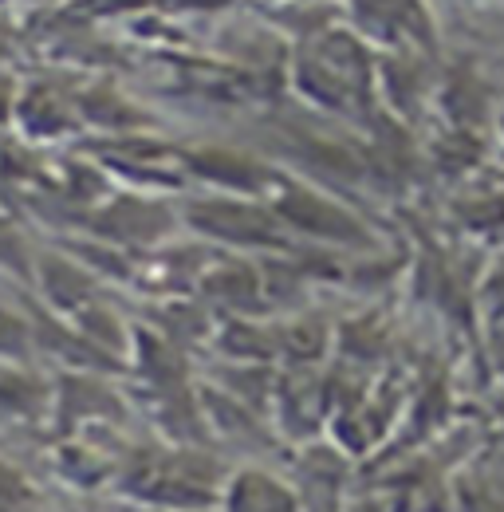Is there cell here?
I'll list each match as a JSON object with an SVG mask.
<instances>
[{"label": "cell", "instance_id": "1", "mask_svg": "<svg viewBox=\"0 0 504 512\" xmlns=\"http://www.w3.org/2000/svg\"><path fill=\"white\" fill-rule=\"evenodd\" d=\"M264 201L276 209L284 229L296 233V237H308V241H319V245H335V249H375V229L351 205H343L339 197H331L319 186L280 182L276 178V186Z\"/></svg>", "mask_w": 504, "mask_h": 512}, {"label": "cell", "instance_id": "2", "mask_svg": "<svg viewBox=\"0 0 504 512\" xmlns=\"http://www.w3.org/2000/svg\"><path fill=\"white\" fill-rule=\"evenodd\" d=\"M186 225L213 245L229 249H288V229L264 197L205 193L186 201Z\"/></svg>", "mask_w": 504, "mask_h": 512}, {"label": "cell", "instance_id": "3", "mask_svg": "<svg viewBox=\"0 0 504 512\" xmlns=\"http://www.w3.org/2000/svg\"><path fill=\"white\" fill-rule=\"evenodd\" d=\"M351 20L359 36H375L382 44L430 56L438 48L434 16L426 0H351Z\"/></svg>", "mask_w": 504, "mask_h": 512}, {"label": "cell", "instance_id": "4", "mask_svg": "<svg viewBox=\"0 0 504 512\" xmlns=\"http://www.w3.org/2000/svg\"><path fill=\"white\" fill-rule=\"evenodd\" d=\"M130 489L150 505H174V509H205L221 501V493L213 489V473L197 469L193 457H170L138 469Z\"/></svg>", "mask_w": 504, "mask_h": 512}, {"label": "cell", "instance_id": "5", "mask_svg": "<svg viewBox=\"0 0 504 512\" xmlns=\"http://www.w3.org/2000/svg\"><path fill=\"white\" fill-rule=\"evenodd\" d=\"M186 166L193 178L217 186V193H241V197H268L276 186V174L268 166H260L256 158L241 150H225V146H201L189 150Z\"/></svg>", "mask_w": 504, "mask_h": 512}, {"label": "cell", "instance_id": "6", "mask_svg": "<svg viewBox=\"0 0 504 512\" xmlns=\"http://www.w3.org/2000/svg\"><path fill=\"white\" fill-rule=\"evenodd\" d=\"M225 512H304L296 489H288L268 469H237L221 489Z\"/></svg>", "mask_w": 504, "mask_h": 512}, {"label": "cell", "instance_id": "7", "mask_svg": "<svg viewBox=\"0 0 504 512\" xmlns=\"http://www.w3.org/2000/svg\"><path fill=\"white\" fill-rule=\"evenodd\" d=\"M107 217L111 221L103 229L115 233L119 241H154L170 229V213L162 205H150V201H119Z\"/></svg>", "mask_w": 504, "mask_h": 512}, {"label": "cell", "instance_id": "8", "mask_svg": "<svg viewBox=\"0 0 504 512\" xmlns=\"http://www.w3.org/2000/svg\"><path fill=\"white\" fill-rule=\"evenodd\" d=\"M205 288H209L221 304H229V308H237V312H245V308H252V304L260 300V276L252 272L249 264L217 268V272L205 280Z\"/></svg>", "mask_w": 504, "mask_h": 512}, {"label": "cell", "instance_id": "9", "mask_svg": "<svg viewBox=\"0 0 504 512\" xmlns=\"http://www.w3.org/2000/svg\"><path fill=\"white\" fill-rule=\"evenodd\" d=\"M44 288H48V296L60 304V308H79L87 296H91V280L75 268V264H67V260H44Z\"/></svg>", "mask_w": 504, "mask_h": 512}, {"label": "cell", "instance_id": "10", "mask_svg": "<svg viewBox=\"0 0 504 512\" xmlns=\"http://www.w3.org/2000/svg\"><path fill=\"white\" fill-rule=\"evenodd\" d=\"M453 512H504V497H497L489 485L465 481L453 489Z\"/></svg>", "mask_w": 504, "mask_h": 512}, {"label": "cell", "instance_id": "11", "mask_svg": "<svg viewBox=\"0 0 504 512\" xmlns=\"http://www.w3.org/2000/svg\"><path fill=\"white\" fill-rule=\"evenodd\" d=\"M40 383H32V379H24V375H8V379H0V406L4 410H32L36 402H40Z\"/></svg>", "mask_w": 504, "mask_h": 512}, {"label": "cell", "instance_id": "12", "mask_svg": "<svg viewBox=\"0 0 504 512\" xmlns=\"http://www.w3.org/2000/svg\"><path fill=\"white\" fill-rule=\"evenodd\" d=\"M24 343H28L24 323L16 320L12 312H4V308H0V351H4V355H20V351H24Z\"/></svg>", "mask_w": 504, "mask_h": 512}, {"label": "cell", "instance_id": "13", "mask_svg": "<svg viewBox=\"0 0 504 512\" xmlns=\"http://www.w3.org/2000/svg\"><path fill=\"white\" fill-rule=\"evenodd\" d=\"M32 493H28V481L16 473V469H8V465H0V501H8V505H20V501H28Z\"/></svg>", "mask_w": 504, "mask_h": 512}, {"label": "cell", "instance_id": "14", "mask_svg": "<svg viewBox=\"0 0 504 512\" xmlns=\"http://www.w3.org/2000/svg\"><path fill=\"white\" fill-rule=\"evenodd\" d=\"M0 512H16V505H8V501H0Z\"/></svg>", "mask_w": 504, "mask_h": 512}]
</instances>
